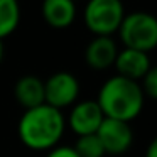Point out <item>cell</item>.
Wrapping results in <instances>:
<instances>
[{
    "label": "cell",
    "instance_id": "e0dca14e",
    "mask_svg": "<svg viewBox=\"0 0 157 157\" xmlns=\"http://www.w3.org/2000/svg\"><path fill=\"white\" fill-rule=\"evenodd\" d=\"M2 59H4V42L0 41V63H2Z\"/></svg>",
    "mask_w": 157,
    "mask_h": 157
},
{
    "label": "cell",
    "instance_id": "9c48e42d",
    "mask_svg": "<svg viewBox=\"0 0 157 157\" xmlns=\"http://www.w3.org/2000/svg\"><path fill=\"white\" fill-rule=\"evenodd\" d=\"M113 66H115L118 76L139 83L152 68V63H150V58L147 52L123 48L122 51H118Z\"/></svg>",
    "mask_w": 157,
    "mask_h": 157
},
{
    "label": "cell",
    "instance_id": "9a60e30c",
    "mask_svg": "<svg viewBox=\"0 0 157 157\" xmlns=\"http://www.w3.org/2000/svg\"><path fill=\"white\" fill-rule=\"evenodd\" d=\"M46 157H78L71 145H56L54 149L48 150Z\"/></svg>",
    "mask_w": 157,
    "mask_h": 157
},
{
    "label": "cell",
    "instance_id": "6da1fadb",
    "mask_svg": "<svg viewBox=\"0 0 157 157\" xmlns=\"http://www.w3.org/2000/svg\"><path fill=\"white\" fill-rule=\"evenodd\" d=\"M66 130V117L61 110L41 105L24 110L17 123V133L25 147L32 150H51L59 145Z\"/></svg>",
    "mask_w": 157,
    "mask_h": 157
},
{
    "label": "cell",
    "instance_id": "30bf717a",
    "mask_svg": "<svg viewBox=\"0 0 157 157\" xmlns=\"http://www.w3.org/2000/svg\"><path fill=\"white\" fill-rule=\"evenodd\" d=\"M14 96L25 110L44 105V81L34 75L22 76L14 86Z\"/></svg>",
    "mask_w": 157,
    "mask_h": 157
},
{
    "label": "cell",
    "instance_id": "277c9868",
    "mask_svg": "<svg viewBox=\"0 0 157 157\" xmlns=\"http://www.w3.org/2000/svg\"><path fill=\"white\" fill-rule=\"evenodd\" d=\"M125 17V9L118 0H91L83 10V21L90 32L96 36H106L118 32Z\"/></svg>",
    "mask_w": 157,
    "mask_h": 157
},
{
    "label": "cell",
    "instance_id": "5bb4252c",
    "mask_svg": "<svg viewBox=\"0 0 157 157\" xmlns=\"http://www.w3.org/2000/svg\"><path fill=\"white\" fill-rule=\"evenodd\" d=\"M139 85H140V88H142L144 96H149L150 100L157 98V69L154 68V66L139 81Z\"/></svg>",
    "mask_w": 157,
    "mask_h": 157
},
{
    "label": "cell",
    "instance_id": "5b68a950",
    "mask_svg": "<svg viewBox=\"0 0 157 157\" xmlns=\"http://www.w3.org/2000/svg\"><path fill=\"white\" fill-rule=\"evenodd\" d=\"M78 96L79 81L69 71H58L44 81V103L56 110L73 106Z\"/></svg>",
    "mask_w": 157,
    "mask_h": 157
},
{
    "label": "cell",
    "instance_id": "8992f818",
    "mask_svg": "<svg viewBox=\"0 0 157 157\" xmlns=\"http://www.w3.org/2000/svg\"><path fill=\"white\" fill-rule=\"evenodd\" d=\"M95 135L100 139L105 154L113 155L127 152L133 142V130L130 123L113 118H103Z\"/></svg>",
    "mask_w": 157,
    "mask_h": 157
},
{
    "label": "cell",
    "instance_id": "7a4b0ae2",
    "mask_svg": "<svg viewBox=\"0 0 157 157\" xmlns=\"http://www.w3.org/2000/svg\"><path fill=\"white\" fill-rule=\"evenodd\" d=\"M95 101L105 118L130 123L142 112L145 96L137 81L115 75L101 85Z\"/></svg>",
    "mask_w": 157,
    "mask_h": 157
},
{
    "label": "cell",
    "instance_id": "3957f363",
    "mask_svg": "<svg viewBox=\"0 0 157 157\" xmlns=\"http://www.w3.org/2000/svg\"><path fill=\"white\" fill-rule=\"evenodd\" d=\"M120 41L127 49L147 52L157 46V21L147 12H130L125 14L118 29Z\"/></svg>",
    "mask_w": 157,
    "mask_h": 157
},
{
    "label": "cell",
    "instance_id": "52a82bcc",
    "mask_svg": "<svg viewBox=\"0 0 157 157\" xmlns=\"http://www.w3.org/2000/svg\"><path fill=\"white\" fill-rule=\"evenodd\" d=\"M103 118L105 117H103L98 103L95 100H85V101H76L71 106L69 115L66 118V125H69V128L78 137L93 135V133H96Z\"/></svg>",
    "mask_w": 157,
    "mask_h": 157
},
{
    "label": "cell",
    "instance_id": "ba28073f",
    "mask_svg": "<svg viewBox=\"0 0 157 157\" xmlns=\"http://www.w3.org/2000/svg\"><path fill=\"white\" fill-rule=\"evenodd\" d=\"M118 46L113 41V37L106 36H96L88 42L85 49V61L95 71H103L115 64L117 54H118Z\"/></svg>",
    "mask_w": 157,
    "mask_h": 157
},
{
    "label": "cell",
    "instance_id": "7c38bea8",
    "mask_svg": "<svg viewBox=\"0 0 157 157\" xmlns=\"http://www.w3.org/2000/svg\"><path fill=\"white\" fill-rule=\"evenodd\" d=\"M21 22V7L15 0H0V41L10 36Z\"/></svg>",
    "mask_w": 157,
    "mask_h": 157
},
{
    "label": "cell",
    "instance_id": "8fae6325",
    "mask_svg": "<svg viewBox=\"0 0 157 157\" xmlns=\"http://www.w3.org/2000/svg\"><path fill=\"white\" fill-rule=\"evenodd\" d=\"M46 24L54 29H66L76 19V5L71 0H46L41 9Z\"/></svg>",
    "mask_w": 157,
    "mask_h": 157
},
{
    "label": "cell",
    "instance_id": "2e32d148",
    "mask_svg": "<svg viewBox=\"0 0 157 157\" xmlns=\"http://www.w3.org/2000/svg\"><path fill=\"white\" fill-rule=\"evenodd\" d=\"M145 157H157V140L154 139L152 142L149 144L147 147V152H145Z\"/></svg>",
    "mask_w": 157,
    "mask_h": 157
},
{
    "label": "cell",
    "instance_id": "4fadbf2b",
    "mask_svg": "<svg viewBox=\"0 0 157 157\" xmlns=\"http://www.w3.org/2000/svg\"><path fill=\"white\" fill-rule=\"evenodd\" d=\"M76 155L78 157H103L105 150L100 142V139L93 133V135H83L76 139V144L73 145Z\"/></svg>",
    "mask_w": 157,
    "mask_h": 157
}]
</instances>
